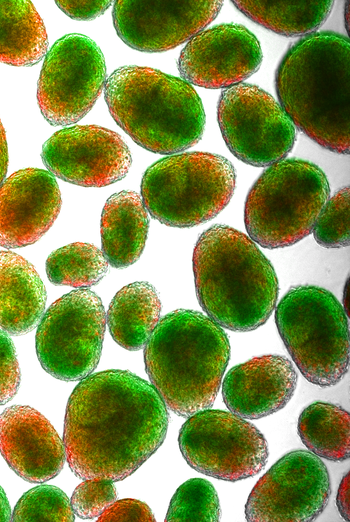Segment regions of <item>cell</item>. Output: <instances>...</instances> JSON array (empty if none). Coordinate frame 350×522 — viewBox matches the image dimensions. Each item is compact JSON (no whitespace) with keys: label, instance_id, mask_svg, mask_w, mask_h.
<instances>
[{"label":"cell","instance_id":"cell-10","mask_svg":"<svg viewBox=\"0 0 350 522\" xmlns=\"http://www.w3.org/2000/svg\"><path fill=\"white\" fill-rule=\"evenodd\" d=\"M178 443L189 466L226 481L257 475L268 459L267 441L260 430L242 417L218 409H204L188 417Z\"/></svg>","mask_w":350,"mask_h":522},{"label":"cell","instance_id":"cell-9","mask_svg":"<svg viewBox=\"0 0 350 522\" xmlns=\"http://www.w3.org/2000/svg\"><path fill=\"white\" fill-rule=\"evenodd\" d=\"M106 315L100 297L85 288L73 290L50 305L35 337L42 368L63 381L90 375L100 360Z\"/></svg>","mask_w":350,"mask_h":522},{"label":"cell","instance_id":"cell-34","mask_svg":"<svg viewBox=\"0 0 350 522\" xmlns=\"http://www.w3.org/2000/svg\"><path fill=\"white\" fill-rule=\"evenodd\" d=\"M350 473L348 472L341 480L338 488L336 505L341 516L350 520Z\"/></svg>","mask_w":350,"mask_h":522},{"label":"cell","instance_id":"cell-6","mask_svg":"<svg viewBox=\"0 0 350 522\" xmlns=\"http://www.w3.org/2000/svg\"><path fill=\"white\" fill-rule=\"evenodd\" d=\"M330 196L324 172L310 161L289 158L269 166L247 194L245 227L258 245H294L313 229Z\"/></svg>","mask_w":350,"mask_h":522},{"label":"cell","instance_id":"cell-28","mask_svg":"<svg viewBox=\"0 0 350 522\" xmlns=\"http://www.w3.org/2000/svg\"><path fill=\"white\" fill-rule=\"evenodd\" d=\"M11 520L72 522L75 514L68 497L60 488L39 485L22 495Z\"/></svg>","mask_w":350,"mask_h":522},{"label":"cell","instance_id":"cell-16","mask_svg":"<svg viewBox=\"0 0 350 522\" xmlns=\"http://www.w3.org/2000/svg\"><path fill=\"white\" fill-rule=\"evenodd\" d=\"M263 60L260 43L249 29L221 23L193 36L178 58L184 81L203 88H229L253 75Z\"/></svg>","mask_w":350,"mask_h":522},{"label":"cell","instance_id":"cell-21","mask_svg":"<svg viewBox=\"0 0 350 522\" xmlns=\"http://www.w3.org/2000/svg\"><path fill=\"white\" fill-rule=\"evenodd\" d=\"M149 229L148 212L140 195L121 191L106 201L101 215L102 252L114 268L135 263L145 247Z\"/></svg>","mask_w":350,"mask_h":522},{"label":"cell","instance_id":"cell-35","mask_svg":"<svg viewBox=\"0 0 350 522\" xmlns=\"http://www.w3.org/2000/svg\"><path fill=\"white\" fill-rule=\"evenodd\" d=\"M8 167V149L5 130L0 120V186L4 181Z\"/></svg>","mask_w":350,"mask_h":522},{"label":"cell","instance_id":"cell-18","mask_svg":"<svg viewBox=\"0 0 350 522\" xmlns=\"http://www.w3.org/2000/svg\"><path fill=\"white\" fill-rule=\"evenodd\" d=\"M0 453L18 476L32 483L56 477L66 458L53 425L26 405L10 406L0 415Z\"/></svg>","mask_w":350,"mask_h":522},{"label":"cell","instance_id":"cell-2","mask_svg":"<svg viewBox=\"0 0 350 522\" xmlns=\"http://www.w3.org/2000/svg\"><path fill=\"white\" fill-rule=\"evenodd\" d=\"M279 104L293 125L324 149H350V42L333 31L304 35L275 73Z\"/></svg>","mask_w":350,"mask_h":522},{"label":"cell","instance_id":"cell-22","mask_svg":"<svg viewBox=\"0 0 350 522\" xmlns=\"http://www.w3.org/2000/svg\"><path fill=\"white\" fill-rule=\"evenodd\" d=\"M161 301L153 285L130 283L113 297L107 312L111 336L121 347L137 351L148 341L160 319Z\"/></svg>","mask_w":350,"mask_h":522},{"label":"cell","instance_id":"cell-7","mask_svg":"<svg viewBox=\"0 0 350 522\" xmlns=\"http://www.w3.org/2000/svg\"><path fill=\"white\" fill-rule=\"evenodd\" d=\"M235 185L236 172L228 159L186 152L164 157L145 171L141 198L154 219L186 228L216 217L231 200Z\"/></svg>","mask_w":350,"mask_h":522},{"label":"cell","instance_id":"cell-30","mask_svg":"<svg viewBox=\"0 0 350 522\" xmlns=\"http://www.w3.org/2000/svg\"><path fill=\"white\" fill-rule=\"evenodd\" d=\"M117 499L113 481L108 479H85L71 497L70 504L75 515L81 519H95Z\"/></svg>","mask_w":350,"mask_h":522},{"label":"cell","instance_id":"cell-14","mask_svg":"<svg viewBox=\"0 0 350 522\" xmlns=\"http://www.w3.org/2000/svg\"><path fill=\"white\" fill-rule=\"evenodd\" d=\"M41 157L53 176L84 187H104L120 181L132 163L122 137L97 125L57 131L43 144Z\"/></svg>","mask_w":350,"mask_h":522},{"label":"cell","instance_id":"cell-13","mask_svg":"<svg viewBox=\"0 0 350 522\" xmlns=\"http://www.w3.org/2000/svg\"><path fill=\"white\" fill-rule=\"evenodd\" d=\"M329 472L312 452L286 453L258 480L245 505L250 522H310L326 508Z\"/></svg>","mask_w":350,"mask_h":522},{"label":"cell","instance_id":"cell-32","mask_svg":"<svg viewBox=\"0 0 350 522\" xmlns=\"http://www.w3.org/2000/svg\"><path fill=\"white\" fill-rule=\"evenodd\" d=\"M99 522L108 521H145L154 522L155 517L147 504L135 499L114 501L98 518Z\"/></svg>","mask_w":350,"mask_h":522},{"label":"cell","instance_id":"cell-15","mask_svg":"<svg viewBox=\"0 0 350 522\" xmlns=\"http://www.w3.org/2000/svg\"><path fill=\"white\" fill-rule=\"evenodd\" d=\"M222 1L117 0L113 24L129 47L163 52L189 41L218 15Z\"/></svg>","mask_w":350,"mask_h":522},{"label":"cell","instance_id":"cell-5","mask_svg":"<svg viewBox=\"0 0 350 522\" xmlns=\"http://www.w3.org/2000/svg\"><path fill=\"white\" fill-rule=\"evenodd\" d=\"M104 97L115 122L148 151L174 154L202 138V101L181 78L154 68L123 66L106 80Z\"/></svg>","mask_w":350,"mask_h":522},{"label":"cell","instance_id":"cell-27","mask_svg":"<svg viewBox=\"0 0 350 522\" xmlns=\"http://www.w3.org/2000/svg\"><path fill=\"white\" fill-rule=\"evenodd\" d=\"M219 519L220 504L217 492L208 480L202 478L189 479L179 486L165 517L167 522H216Z\"/></svg>","mask_w":350,"mask_h":522},{"label":"cell","instance_id":"cell-26","mask_svg":"<svg viewBox=\"0 0 350 522\" xmlns=\"http://www.w3.org/2000/svg\"><path fill=\"white\" fill-rule=\"evenodd\" d=\"M108 262L103 252L89 243H71L52 252L46 261L49 281L55 285L86 288L106 275Z\"/></svg>","mask_w":350,"mask_h":522},{"label":"cell","instance_id":"cell-8","mask_svg":"<svg viewBox=\"0 0 350 522\" xmlns=\"http://www.w3.org/2000/svg\"><path fill=\"white\" fill-rule=\"evenodd\" d=\"M275 322L288 353L310 383L329 387L342 380L349 369V326L330 291L292 286L275 309Z\"/></svg>","mask_w":350,"mask_h":522},{"label":"cell","instance_id":"cell-24","mask_svg":"<svg viewBox=\"0 0 350 522\" xmlns=\"http://www.w3.org/2000/svg\"><path fill=\"white\" fill-rule=\"evenodd\" d=\"M235 7L253 22L285 37H298L316 32L328 19L331 0L243 1Z\"/></svg>","mask_w":350,"mask_h":522},{"label":"cell","instance_id":"cell-19","mask_svg":"<svg viewBox=\"0 0 350 522\" xmlns=\"http://www.w3.org/2000/svg\"><path fill=\"white\" fill-rule=\"evenodd\" d=\"M292 362L280 355L254 357L232 367L222 385L230 412L246 419L271 415L287 405L297 386Z\"/></svg>","mask_w":350,"mask_h":522},{"label":"cell","instance_id":"cell-25","mask_svg":"<svg viewBox=\"0 0 350 522\" xmlns=\"http://www.w3.org/2000/svg\"><path fill=\"white\" fill-rule=\"evenodd\" d=\"M298 435L318 457L343 462L350 455V414L337 404L316 401L298 418Z\"/></svg>","mask_w":350,"mask_h":522},{"label":"cell","instance_id":"cell-23","mask_svg":"<svg viewBox=\"0 0 350 522\" xmlns=\"http://www.w3.org/2000/svg\"><path fill=\"white\" fill-rule=\"evenodd\" d=\"M48 47L46 28L31 1L0 0V62L33 66Z\"/></svg>","mask_w":350,"mask_h":522},{"label":"cell","instance_id":"cell-20","mask_svg":"<svg viewBox=\"0 0 350 522\" xmlns=\"http://www.w3.org/2000/svg\"><path fill=\"white\" fill-rule=\"evenodd\" d=\"M46 289L35 267L22 256L0 251V330L19 336L41 320Z\"/></svg>","mask_w":350,"mask_h":522},{"label":"cell","instance_id":"cell-36","mask_svg":"<svg viewBox=\"0 0 350 522\" xmlns=\"http://www.w3.org/2000/svg\"><path fill=\"white\" fill-rule=\"evenodd\" d=\"M11 515V509L7 496L3 488L0 486V521H10Z\"/></svg>","mask_w":350,"mask_h":522},{"label":"cell","instance_id":"cell-1","mask_svg":"<svg viewBox=\"0 0 350 522\" xmlns=\"http://www.w3.org/2000/svg\"><path fill=\"white\" fill-rule=\"evenodd\" d=\"M168 424L166 405L149 382L127 370L90 374L66 407L69 467L84 480H123L161 446Z\"/></svg>","mask_w":350,"mask_h":522},{"label":"cell","instance_id":"cell-11","mask_svg":"<svg viewBox=\"0 0 350 522\" xmlns=\"http://www.w3.org/2000/svg\"><path fill=\"white\" fill-rule=\"evenodd\" d=\"M217 120L230 152L252 166H271L285 159L297 138L280 104L254 84L239 83L223 90Z\"/></svg>","mask_w":350,"mask_h":522},{"label":"cell","instance_id":"cell-12","mask_svg":"<svg viewBox=\"0 0 350 522\" xmlns=\"http://www.w3.org/2000/svg\"><path fill=\"white\" fill-rule=\"evenodd\" d=\"M106 82L103 53L89 37L71 33L47 52L37 87L43 117L54 126L81 120L94 106Z\"/></svg>","mask_w":350,"mask_h":522},{"label":"cell","instance_id":"cell-29","mask_svg":"<svg viewBox=\"0 0 350 522\" xmlns=\"http://www.w3.org/2000/svg\"><path fill=\"white\" fill-rule=\"evenodd\" d=\"M349 187L339 189L327 200L312 229L316 242L326 248L349 245Z\"/></svg>","mask_w":350,"mask_h":522},{"label":"cell","instance_id":"cell-4","mask_svg":"<svg viewBox=\"0 0 350 522\" xmlns=\"http://www.w3.org/2000/svg\"><path fill=\"white\" fill-rule=\"evenodd\" d=\"M229 358L230 344L222 327L187 309L161 318L144 348L152 386L164 404L184 418L213 405Z\"/></svg>","mask_w":350,"mask_h":522},{"label":"cell","instance_id":"cell-17","mask_svg":"<svg viewBox=\"0 0 350 522\" xmlns=\"http://www.w3.org/2000/svg\"><path fill=\"white\" fill-rule=\"evenodd\" d=\"M55 177L39 168L21 169L0 186V246L11 249L38 241L61 208Z\"/></svg>","mask_w":350,"mask_h":522},{"label":"cell","instance_id":"cell-33","mask_svg":"<svg viewBox=\"0 0 350 522\" xmlns=\"http://www.w3.org/2000/svg\"><path fill=\"white\" fill-rule=\"evenodd\" d=\"M57 6L74 20H91L102 15L112 1H56Z\"/></svg>","mask_w":350,"mask_h":522},{"label":"cell","instance_id":"cell-31","mask_svg":"<svg viewBox=\"0 0 350 522\" xmlns=\"http://www.w3.org/2000/svg\"><path fill=\"white\" fill-rule=\"evenodd\" d=\"M20 381L21 372L15 346L7 334L0 332V405L13 399Z\"/></svg>","mask_w":350,"mask_h":522},{"label":"cell","instance_id":"cell-3","mask_svg":"<svg viewBox=\"0 0 350 522\" xmlns=\"http://www.w3.org/2000/svg\"><path fill=\"white\" fill-rule=\"evenodd\" d=\"M198 302L219 326L246 332L262 326L275 309L279 285L270 261L244 233L216 224L193 252Z\"/></svg>","mask_w":350,"mask_h":522}]
</instances>
